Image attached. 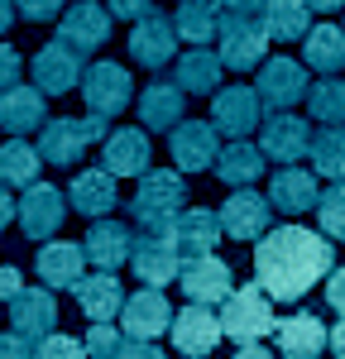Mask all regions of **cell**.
Instances as JSON below:
<instances>
[{"label":"cell","instance_id":"1","mask_svg":"<svg viewBox=\"0 0 345 359\" xmlns=\"http://www.w3.org/2000/svg\"><path fill=\"white\" fill-rule=\"evenodd\" d=\"M331 240L307 225H273L264 240H255V283L269 297L297 302L321 278L331 273Z\"/></svg>","mask_w":345,"mask_h":359},{"label":"cell","instance_id":"2","mask_svg":"<svg viewBox=\"0 0 345 359\" xmlns=\"http://www.w3.org/2000/svg\"><path fill=\"white\" fill-rule=\"evenodd\" d=\"M182 211H187V182H182V172L177 168H149L140 177L135 201H130V216L140 221V230L168 235Z\"/></svg>","mask_w":345,"mask_h":359},{"label":"cell","instance_id":"3","mask_svg":"<svg viewBox=\"0 0 345 359\" xmlns=\"http://www.w3.org/2000/svg\"><path fill=\"white\" fill-rule=\"evenodd\" d=\"M111 135V120L106 115H91L86 111L82 120L77 115H58V120H43V130H39V158L53 168H77L82 163V154L91 144H106Z\"/></svg>","mask_w":345,"mask_h":359},{"label":"cell","instance_id":"4","mask_svg":"<svg viewBox=\"0 0 345 359\" xmlns=\"http://www.w3.org/2000/svg\"><path fill=\"white\" fill-rule=\"evenodd\" d=\"M273 326H278L273 297H269L259 283L235 287L226 302H221V335L235 340V345H259L264 335H273Z\"/></svg>","mask_w":345,"mask_h":359},{"label":"cell","instance_id":"5","mask_svg":"<svg viewBox=\"0 0 345 359\" xmlns=\"http://www.w3.org/2000/svg\"><path fill=\"white\" fill-rule=\"evenodd\" d=\"M82 101H86L91 115H106V120H115L120 111H130V101H135V77H130V67H120L111 57L91 62L82 72Z\"/></svg>","mask_w":345,"mask_h":359},{"label":"cell","instance_id":"6","mask_svg":"<svg viewBox=\"0 0 345 359\" xmlns=\"http://www.w3.org/2000/svg\"><path fill=\"white\" fill-rule=\"evenodd\" d=\"M259 101H264V111H288V106H297V101H307V91H312V77H307V67L302 62H292V57H264L259 62Z\"/></svg>","mask_w":345,"mask_h":359},{"label":"cell","instance_id":"7","mask_svg":"<svg viewBox=\"0 0 345 359\" xmlns=\"http://www.w3.org/2000/svg\"><path fill=\"white\" fill-rule=\"evenodd\" d=\"M216 53L226 62V72H250L269 57V34L259 20H240V15H221V34H216Z\"/></svg>","mask_w":345,"mask_h":359},{"label":"cell","instance_id":"8","mask_svg":"<svg viewBox=\"0 0 345 359\" xmlns=\"http://www.w3.org/2000/svg\"><path fill=\"white\" fill-rule=\"evenodd\" d=\"M15 216H20V230H25L29 240L48 245V240L58 235V225L67 221V196L58 192L53 182H29L25 192H20Z\"/></svg>","mask_w":345,"mask_h":359},{"label":"cell","instance_id":"9","mask_svg":"<svg viewBox=\"0 0 345 359\" xmlns=\"http://www.w3.org/2000/svg\"><path fill=\"white\" fill-rule=\"evenodd\" d=\"M82 72H86L82 53L67 48L62 39L43 43L39 53L29 57V77H34V86H39L43 96H67L72 86H82Z\"/></svg>","mask_w":345,"mask_h":359},{"label":"cell","instance_id":"10","mask_svg":"<svg viewBox=\"0 0 345 359\" xmlns=\"http://www.w3.org/2000/svg\"><path fill=\"white\" fill-rule=\"evenodd\" d=\"M58 39H62L67 48H77L82 57L96 53V48H106V43H111V10L96 5V0L67 5L62 20H58Z\"/></svg>","mask_w":345,"mask_h":359},{"label":"cell","instance_id":"11","mask_svg":"<svg viewBox=\"0 0 345 359\" xmlns=\"http://www.w3.org/2000/svg\"><path fill=\"white\" fill-rule=\"evenodd\" d=\"M216 216H221L226 240L250 245V240H264V235H269V216H273V206H269V196H259L255 187H235Z\"/></svg>","mask_w":345,"mask_h":359},{"label":"cell","instance_id":"12","mask_svg":"<svg viewBox=\"0 0 345 359\" xmlns=\"http://www.w3.org/2000/svg\"><path fill=\"white\" fill-rule=\"evenodd\" d=\"M221 216L211 211V206H192V211H182L177 221H172L168 240L177 249V264H192V259H206V254H216L221 245Z\"/></svg>","mask_w":345,"mask_h":359},{"label":"cell","instance_id":"13","mask_svg":"<svg viewBox=\"0 0 345 359\" xmlns=\"http://www.w3.org/2000/svg\"><path fill=\"white\" fill-rule=\"evenodd\" d=\"M264 120V101H259L255 86H221L216 101H211V125L230 139H250V130H259Z\"/></svg>","mask_w":345,"mask_h":359},{"label":"cell","instance_id":"14","mask_svg":"<svg viewBox=\"0 0 345 359\" xmlns=\"http://www.w3.org/2000/svg\"><path fill=\"white\" fill-rule=\"evenodd\" d=\"M177 278H182V297H187V302H197V306H221L230 292H235V273H230L226 259H216V254L182 264Z\"/></svg>","mask_w":345,"mask_h":359},{"label":"cell","instance_id":"15","mask_svg":"<svg viewBox=\"0 0 345 359\" xmlns=\"http://www.w3.org/2000/svg\"><path fill=\"white\" fill-rule=\"evenodd\" d=\"M307 149H312V130H307V120H302V115L278 111V115H269V120H264V130H259V154H264V158L292 168Z\"/></svg>","mask_w":345,"mask_h":359},{"label":"cell","instance_id":"16","mask_svg":"<svg viewBox=\"0 0 345 359\" xmlns=\"http://www.w3.org/2000/svg\"><path fill=\"white\" fill-rule=\"evenodd\" d=\"M168 326H172V302L158 287H140L120 306V331L130 340H158V335H168Z\"/></svg>","mask_w":345,"mask_h":359},{"label":"cell","instance_id":"17","mask_svg":"<svg viewBox=\"0 0 345 359\" xmlns=\"http://www.w3.org/2000/svg\"><path fill=\"white\" fill-rule=\"evenodd\" d=\"M168 149H172V168L177 172H201V168L216 163V154H221V130L211 120H182L172 130Z\"/></svg>","mask_w":345,"mask_h":359},{"label":"cell","instance_id":"18","mask_svg":"<svg viewBox=\"0 0 345 359\" xmlns=\"http://www.w3.org/2000/svg\"><path fill=\"white\" fill-rule=\"evenodd\" d=\"M172 48H177V29H172V15H158L149 10L135 20L130 29V57L140 67H168L172 62Z\"/></svg>","mask_w":345,"mask_h":359},{"label":"cell","instance_id":"19","mask_svg":"<svg viewBox=\"0 0 345 359\" xmlns=\"http://www.w3.org/2000/svg\"><path fill=\"white\" fill-rule=\"evenodd\" d=\"M172 345L182 350L187 359H201V355H211L226 335H221V316L211 311V306H197V302H187L177 316H172Z\"/></svg>","mask_w":345,"mask_h":359},{"label":"cell","instance_id":"20","mask_svg":"<svg viewBox=\"0 0 345 359\" xmlns=\"http://www.w3.org/2000/svg\"><path fill=\"white\" fill-rule=\"evenodd\" d=\"M101 158H106V172L111 177H144L149 172V158H154V144H149V130H111L106 144H101Z\"/></svg>","mask_w":345,"mask_h":359},{"label":"cell","instance_id":"21","mask_svg":"<svg viewBox=\"0 0 345 359\" xmlns=\"http://www.w3.org/2000/svg\"><path fill=\"white\" fill-rule=\"evenodd\" d=\"M86 264H96L101 273H115L120 264H130V249H135V235H130V225L125 221H106V216H96L91 230H86Z\"/></svg>","mask_w":345,"mask_h":359},{"label":"cell","instance_id":"22","mask_svg":"<svg viewBox=\"0 0 345 359\" xmlns=\"http://www.w3.org/2000/svg\"><path fill=\"white\" fill-rule=\"evenodd\" d=\"M48 106H43V91L39 86H10L0 91V130L10 139H25L34 130H43Z\"/></svg>","mask_w":345,"mask_h":359},{"label":"cell","instance_id":"23","mask_svg":"<svg viewBox=\"0 0 345 359\" xmlns=\"http://www.w3.org/2000/svg\"><path fill=\"white\" fill-rule=\"evenodd\" d=\"M130 264H135V278H140L144 287H163V283H172V273L182 269V264H177V249H172L168 235H149V230L135 240Z\"/></svg>","mask_w":345,"mask_h":359},{"label":"cell","instance_id":"24","mask_svg":"<svg viewBox=\"0 0 345 359\" xmlns=\"http://www.w3.org/2000/svg\"><path fill=\"white\" fill-rule=\"evenodd\" d=\"M10 326L25 335V340H43L58 331V297L48 287H25L15 302H10Z\"/></svg>","mask_w":345,"mask_h":359},{"label":"cell","instance_id":"25","mask_svg":"<svg viewBox=\"0 0 345 359\" xmlns=\"http://www.w3.org/2000/svg\"><path fill=\"white\" fill-rule=\"evenodd\" d=\"M115 201H120V187H115V177L106 168H86V172H77V177L67 182V206L82 211L86 221L115 211Z\"/></svg>","mask_w":345,"mask_h":359},{"label":"cell","instance_id":"26","mask_svg":"<svg viewBox=\"0 0 345 359\" xmlns=\"http://www.w3.org/2000/svg\"><path fill=\"white\" fill-rule=\"evenodd\" d=\"M273 335H278V359H321L326 335H331V331L321 326V316L297 311V316L278 321V326H273Z\"/></svg>","mask_w":345,"mask_h":359},{"label":"cell","instance_id":"27","mask_svg":"<svg viewBox=\"0 0 345 359\" xmlns=\"http://www.w3.org/2000/svg\"><path fill=\"white\" fill-rule=\"evenodd\" d=\"M34 269L43 278V287H77L86 278V249L67 245V240H48V245L39 249Z\"/></svg>","mask_w":345,"mask_h":359},{"label":"cell","instance_id":"28","mask_svg":"<svg viewBox=\"0 0 345 359\" xmlns=\"http://www.w3.org/2000/svg\"><path fill=\"white\" fill-rule=\"evenodd\" d=\"M302 67L321 72V77H336L345 67V25L321 20V25L307 29V39H302Z\"/></svg>","mask_w":345,"mask_h":359},{"label":"cell","instance_id":"29","mask_svg":"<svg viewBox=\"0 0 345 359\" xmlns=\"http://www.w3.org/2000/svg\"><path fill=\"white\" fill-rule=\"evenodd\" d=\"M316 172L307 168H278L273 172V182H269V206L273 211H283V216H302V211H312L316 206Z\"/></svg>","mask_w":345,"mask_h":359},{"label":"cell","instance_id":"30","mask_svg":"<svg viewBox=\"0 0 345 359\" xmlns=\"http://www.w3.org/2000/svg\"><path fill=\"white\" fill-rule=\"evenodd\" d=\"M182 111H187V91L172 82H149L140 91V120L144 130H177L182 125Z\"/></svg>","mask_w":345,"mask_h":359},{"label":"cell","instance_id":"31","mask_svg":"<svg viewBox=\"0 0 345 359\" xmlns=\"http://www.w3.org/2000/svg\"><path fill=\"white\" fill-rule=\"evenodd\" d=\"M77 306H82V316L86 321H120V306H125V287H120V278L115 273H96L82 278L77 287Z\"/></svg>","mask_w":345,"mask_h":359},{"label":"cell","instance_id":"32","mask_svg":"<svg viewBox=\"0 0 345 359\" xmlns=\"http://www.w3.org/2000/svg\"><path fill=\"white\" fill-rule=\"evenodd\" d=\"M221 77H226V62L211 48H187V53L177 57V86L192 91V96H216Z\"/></svg>","mask_w":345,"mask_h":359},{"label":"cell","instance_id":"33","mask_svg":"<svg viewBox=\"0 0 345 359\" xmlns=\"http://www.w3.org/2000/svg\"><path fill=\"white\" fill-rule=\"evenodd\" d=\"M172 29H177V39H187L192 48H206V43L221 34V5H216V0H177Z\"/></svg>","mask_w":345,"mask_h":359},{"label":"cell","instance_id":"34","mask_svg":"<svg viewBox=\"0 0 345 359\" xmlns=\"http://www.w3.org/2000/svg\"><path fill=\"white\" fill-rule=\"evenodd\" d=\"M259 25H264L269 39L292 43V39H307V29H312V10H307V0H264Z\"/></svg>","mask_w":345,"mask_h":359},{"label":"cell","instance_id":"35","mask_svg":"<svg viewBox=\"0 0 345 359\" xmlns=\"http://www.w3.org/2000/svg\"><path fill=\"white\" fill-rule=\"evenodd\" d=\"M259 172H264V154H259V144H245V139L221 144V154H216V177L226 182L230 192L259 182Z\"/></svg>","mask_w":345,"mask_h":359},{"label":"cell","instance_id":"36","mask_svg":"<svg viewBox=\"0 0 345 359\" xmlns=\"http://www.w3.org/2000/svg\"><path fill=\"white\" fill-rule=\"evenodd\" d=\"M39 168H43V158H39V149L34 144H25V139H5L0 144V187H20L25 192L29 182H39Z\"/></svg>","mask_w":345,"mask_h":359},{"label":"cell","instance_id":"37","mask_svg":"<svg viewBox=\"0 0 345 359\" xmlns=\"http://www.w3.org/2000/svg\"><path fill=\"white\" fill-rule=\"evenodd\" d=\"M312 172L316 177H326V182H345V130H321L312 139Z\"/></svg>","mask_w":345,"mask_h":359},{"label":"cell","instance_id":"38","mask_svg":"<svg viewBox=\"0 0 345 359\" xmlns=\"http://www.w3.org/2000/svg\"><path fill=\"white\" fill-rule=\"evenodd\" d=\"M307 111H312V120L341 130L345 125V82L341 77H321V82L307 91Z\"/></svg>","mask_w":345,"mask_h":359},{"label":"cell","instance_id":"39","mask_svg":"<svg viewBox=\"0 0 345 359\" xmlns=\"http://www.w3.org/2000/svg\"><path fill=\"white\" fill-rule=\"evenodd\" d=\"M316 225L326 240H345V182H331L316 196Z\"/></svg>","mask_w":345,"mask_h":359},{"label":"cell","instance_id":"40","mask_svg":"<svg viewBox=\"0 0 345 359\" xmlns=\"http://www.w3.org/2000/svg\"><path fill=\"white\" fill-rule=\"evenodd\" d=\"M82 345H86V359H115L120 345H125V331H115L111 321H91Z\"/></svg>","mask_w":345,"mask_h":359},{"label":"cell","instance_id":"41","mask_svg":"<svg viewBox=\"0 0 345 359\" xmlns=\"http://www.w3.org/2000/svg\"><path fill=\"white\" fill-rule=\"evenodd\" d=\"M34 359H86V345L72 340V335H62V331H53L34 345Z\"/></svg>","mask_w":345,"mask_h":359},{"label":"cell","instance_id":"42","mask_svg":"<svg viewBox=\"0 0 345 359\" xmlns=\"http://www.w3.org/2000/svg\"><path fill=\"white\" fill-rule=\"evenodd\" d=\"M62 10H67V0H15V15L29 25H53L62 20Z\"/></svg>","mask_w":345,"mask_h":359},{"label":"cell","instance_id":"43","mask_svg":"<svg viewBox=\"0 0 345 359\" xmlns=\"http://www.w3.org/2000/svg\"><path fill=\"white\" fill-rule=\"evenodd\" d=\"M10 86H20V53L0 39V91H10Z\"/></svg>","mask_w":345,"mask_h":359},{"label":"cell","instance_id":"44","mask_svg":"<svg viewBox=\"0 0 345 359\" xmlns=\"http://www.w3.org/2000/svg\"><path fill=\"white\" fill-rule=\"evenodd\" d=\"M106 10H111V20H140V15H149L154 10V0H106Z\"/></svg>","mask_w":345,"mask_h":359},{"label":"cell","instance_id":"45","mask_svg":"<svg viewBox=\"0 0 345 359\" xmlns=\"http://www.w3.org/2000/svg\"><path fill=\"white\" fill-rule=\"evenodd\" d=\"M115 359H168V355L158 350V340H130V335H125V345H120Z\"/></svg>","mask_w":345,"mask_h":359},{"label":"cell","instance_id":"46","mask_svg":"<svg viewBox=\"0 0 345 359\" xmlns=\"http://www.w3.org/2000/svg\"><path fill=\"white\" fill-rule=\"evenodd\" d=\"M326 306H331V311H341V316H345V264H341V269H331V273H326Z\"/></svg>","mask_w":345,"mask_h":359},{"label":"cell","instance_id":"47","mask_svg":"<svg viewBox=\"0 0 345 359\" xmlns=\"http://www.w3.org/2000/svg\"><path fill=\"white\" fill-rule=\"evenodd\" d=\"M20 292H25V278H20V269L0 264V302H15Z\"/></svg>","mask_w":345,"mask_h":359},{"label":"cell","instance_id":"48","mask_svg":"<svg viewBox=\"0 0 345 359\" xmlns=\"http://www.w3.org/2000/svg\"><path fill=\"white\" fill-rule=\"evenodd\" d=\"M0 359H34V350H29V340L20 331L0 335Z\"/></svg>","mask_w":345,"mask_h":359},{"label":"cell","instance_id":"49","mask_svg":"<svg viewBox=\"0 0 345 359\" xmlns=\"http://www.w3.org/2000/svg\"><path fill=\"white\" fill-rule=\"evenodd\" d=\"M221 15H240V20H259L264 15V0H216Z\"/></svg>","mask_w":345,"mask_h":359},{"label":"cell","instance_id":"50","mask_svg":"<svg viewBox=\"0 0 345 359\" xmlns=\"http://www.w3.org/2000/svg\"><path fill=\"white\" fill-rule=\"evenodd\" d=\"M326 345L336 350V359H345V316L336 321V326H331V335H326Z\"/></svg>","mask_w":345,"mask_h":359},{"label":"cell","instance_id":"51","mask_svg":"<svg viewBox=\"0 0 345 359\" xmlns=\"http://www.w3.org/2000/svg\"><path fill=\"white\" fill-rule=\"evenodd\" d=\"M15 221V196H10V187H0V230Z\"/></svg>","mask_w":345,"mask_h":359},{"label":"cell","instance_id":"52","mask_svg":"<svg viewBox=\"0 0 345 359\" xmlns=\"http://www.w3.org/2000/svg\"><path fill=\"white\" fill-rule=\"evenodd\" d=\"M307 10L312 15H336V10H345V0H307Z\"/></svg>","mask_w":345,"mask_h":359},{"label":"cell","instance_id":"53","mask_svg":"<svg viewBox=\"0 0 345 359\" xmlns=\"http://www.w3.org/2000/svg\"><path fill=\"white\" fill-rule=\"evenodd\" d=\"M235 359H278V355H269L264 345H240V350H235Z\"/></svg>","mask_w":345,"mask_h":359},{"label":"cell","instance_id":"54","mask_svg":"<svg viewBox=\"0 0 345 359\" xmlns=\"http://www.w3.org/2000/svg\"><path fill=\"white\" fill-rule=\"evenodd\" d=\"M10 25H15V0H0V39H5Z\"/></svg>","mask_w":345,"mask_h":359}]
</instances>
